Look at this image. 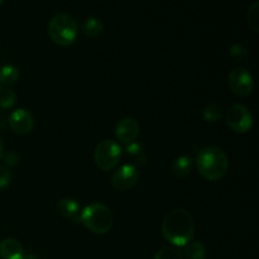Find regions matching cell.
I'll list each match as a JSON object with an SVG mask.
<instances>
[{"label": "cell", "instance_id": "6da1fadb", "mask_svg": "<svg viewBox=\"0 0 259 259\" xmlns=\"http://www.w3.org/2000/svg\"><path fill=\"white\" fill-rule=\"evenodd\" d=\"M195 220L191 212L185 209H174L162 222V234L175 247H185L192 240Z\"/></svg>", "mask_w": 259, "mask_h": 259}, {"label": "cell", "instance_id": "7a4b0ae2", "mask_svg": "<svg viewBox=\"0 0 259 259\" xmlns=\"http://www.w3.org/2000/svg\"><path fill=\"white\" fill-rule=\"evenodd\" d=\"M196 166L202 177L209 181H217L227 175L229 169V158L224 149L217 146H209L197 153Z\"/></svg>", "mask_w": 259, "mask_h": 259}, {"label": "cell", "instance_id": "3957f363", "mask_svg": "<svg viewBox=\"0 0 259 259\" xmlns=\"http://www.w3.org/2000/svg\"><path fill=\"white\" fill-rule=\"evenodd\" d=\"M80 222L90 232L106 234L114 224V215L106 205L101 202H91L80 212Z\"/></svg>", "mask_w": 259, "mask_h": 259}, {"label": "cell", "instance_id": "277c9868", "mask_svg": "<svg viewBox=\"0 0 259 259\" xmlns=\"http://www.w3.org/2000/svg\"><path fill=\"white\" fill-rule=\"evenodd\" d=\"M77 22L67 13H57L48 22V34L60 46H70L77 37Z\"/></svg>", "mask_w": 259, "mask_h": 259}, {"label": "cell", "instance_id": "5b68a950", "mask_svg": "<svg viewBox=\"0 0 259 259\" xmlns=\"http://www.w3.org/2000/svg\"><path fill=\"white\" fill-rule=\"evenodd\" d=\"M121 147L113 139H104L99 142L94 151V161L101 171H110L121 158Z\"/></svg>", "mask_w": 259, "mask_h": 259}, {"label": "cell", "instance_id": "8992f818", "mask_svg": "<svg viewBox=\"0 0 259 259\" xmlns=\"http://www.w3.org/2000/svg\"><path fill=\"white\" fill-rule=\"evenodd\" d=\"M227 124L237 133H247L253 125L252 111L243 104H234L225 111Z\"/></svg>", "mask_w": 259, "mask_h": 259}, {"label": "cell", "instance_id": "52a82bcc", "mask_svg": "<svg viewBox=\"0 0 259 259\" xmlns=\"http://www.w3.org/2000/svg\"><path fill=\"white\" fill-rule=\"evenodd\" d=\"M229 89L238 96H248L254 88L252 72L245 67H234L228 75Z\"/></svg>", "mask_w": 259, "mask_h": 259}, {"label": "cell", "instance_id": "ba28073f", "mask_svg": "<svg viewBox=\"0 0 259 259\" xmlns=\"http://www.w3.org/2000/svg\"><path fill=\"white\" fill-rule=\"evenodd\" d=\"M139 180V171L134 164H124L111 175L110 182L114 189L125 191L132 189Z\"/></svg>", "mask_w": 259, "mask_h": 259}, {"label": "cell", "instance_id": "9c48e42d", "mask_svg": "<svg viewBox=\"0 0 259 259\" xmlns=\"http://www.w3.org/2000/svg\"><path fill=\"white\" fill-rule=\"evenodd\" d=\"M8 124L13 132L18 134H28L34 126V118L27 109L18 108L8 116Z\"/></svg>", "mask_w": 259, "mask_h": 259}, {"label": "cell", "instance_id": "30bf717a", "mask_svg": "<svg viewBox=\"0 0 259 259\" xmlns=\"http://www.w3.org/2000/svg\"><path fill=\"white\" fill-rule=\"evenodd\" d=\"M139 131H141V126H139L137 119L132 118V116H125L116 124L115 136L120 142L129 144L132 142H136L139 136Z\"/></svg>", "mask_w": 259, "mask_h": 259}, {"label": "cell", "instance_id": "8fae6325", "mask_svg": "<svg viewBox=\"0 0 259 259\" xmlns=\"http://www.w3.org/2000/svg\"><path fill=\"white\" fill-rule=\"evenodd\" d=\"M0 257L3 259H23L24 249L22 243L15 238H5L0 242Z\"/></svg>", "mask_w": 259, "mask_h": 259}, {"label": "cell", "instance_id": "7c38bea8", "mask_svg": "<svg viewBox=\"0 0 259 259\" xmlns=\"http://www.w3.org/2000/svg\"><path fill=\"white\" fill-rule=\"evenodd\" d=\"M56 210L61 217L72 219L73 222H80V206L76 200L70 197L61 199L56 205Z\"/></svg>", "mask_w": 259, "mask_h": 259}, {"label": "cell", "instance_id": "4fadbf2b", "mask_svg": "<svg viewBox=\"0 0 259 259\" xmlns=\"http://www.w3.org/2000/svg\"><path fill=\"white\" fill-rule=\"evenodd\" d=\"M192 167H194V161H192L191 157L182 154V156L175 158V161L172 162L171 172L174 176L179 177V179H184V177H187L191 174Z\"/></svg>", "mask_w": 259, "mask_h": 259}, {"label": "cell", "instance_id": "5bb4252c", "mask_svg": "<svg viewBox=\"0 0 259 259\" xmlns=\"http://www.w3.org/2000/svg\"><path fill=\"white\" fill-rule=\"evenodd\" d=\"M185 255L189 259H205L207 255V249L204 243L195 240L185 245Z\"/></svg>", "mask_w": 259, "mask_h": 259}, {"label": "cell", "instance_id": "9a60e30c", "mask_svg": "<svg viewBox=\"0 0 259 259\" xmlns=\"http://www.w3.org/2000/svg\"><path fill=\"white\" fill-rule=\"evenodd\" d=\"M82 30L88 37L90 38L99 37L104 30L103 22L96 17H89L88 19H85V22H83Z\"/></svg>", "mask_w": 259, "mask_h": 259}, {"label": "cell", "instance_id": "2e32d148", "mask_svg": "<svg viewBox=\"0 0 259 259\" xmlns=\"http://www.w3.org/2000/svg\"><path fill=\"white\" fill-rule=\"evenodd\" d=\"M19 78V70L13 65H4L0 67V83L9 86L15 83Z\"/></svg>", "mask_w": 259, "mask_h": 259}, {"label": "cell", "instance_id": "e0dca14e", "mask_svg": "<svg viewBox=\"0 0 259 259\" xmlns=\"http://www.w3.org/2000/svg\"><path fill=\"white\" fill-rule=\"evenodd\" d=\"M202 114H204V118L206 119L207 121L217 123V121H219L220 119L224 116V108H223V105H220L219 103L212 101V103H209L205 106Z\"/></svg>", "mask_w": 259, "mask_h": 259}, {"label": "cell", "instance_id": "ac0fdd59", "mask_svg": "<svg viewBox=\"0 0 259 259\" xmlns=\"http://www.w3.org/2000/svg\"><path fill=\"white\" fill-rule=\"evenodd\" d=\"M17 101V94L10 86L0 85V109H9Z\"/></svg>", "mask_w": 259, "mask_h": 259}, {"label": "cell", "instance_id": "d6986e66", "mask_svg": "<svg viewBox=\"0 0 259 259\" xmlns=\"http://www.w3.org/2000/svg\"><path fill=\"white\" fill-rule=\"evenodd\" d=\"M247 23L253 32L259 30V2H253L247 10Z\"/></svg>", "mask_w": 259, "mask_h": 259}, {"label": "cell", "instance_id": "ffe728a7", "mask_svg": "<svg viewBox=\"0 0 259 259\" xmlns=\"http://www.w3.org/2000/svg\"><path fill=\"white\" fill-rule=\"evenodd\" d=\"M153 259H184V255H182V253L177 248L166 247L159 249L154 254Z\"/></svg>", "mask_w": 259, "mask_h": 259}, {"label": "cell", "instance_id": "44dd1931", "mask_svg": "<svg viewBox=\"0 0 259 259\" xmlns=\"http://www.w3.org/2000/svg\"><path fill=\"white\" fill-rule=\"evenodd\" d=\"M230 56L234 58L235 61H244L248 56V50L243 43H234L230 47Z\"/></svg>", "mask_w": 259, "mask_h": 259}, {"label": "cell", "instance_id": "7402d4cb", "mask_svg": "<svg viewBox=\"0 0 259 259\" xmlns=\"http://www.w3.org/2000/svg\"><path fill=\"white\" fill-rule=\"evenodd\" d=\"M13 175L7 166H0V189L9 186L12 182Z\"/></svg>", "mask_w": 259, "mask_h": 259}, {"label": "cell", "instance_id": "603a6c76", "mask_svg": "<svg viewBox=\"0 0 259 259\" xmlns=\"http://www.w3.org/2000/svg\"><path fill=\"white\" fill-rule=\"evenodd\" d=\"M125 152L132 157H138V159L142 158V153H143V147L142 144L137 143V142H132V143L126 144Z\"/></svg>", "mask_w": 259, "mask_h": 259}, {"label": "cell", "instance_id": "cb8c5ba5", "mask_svg": "<svg viewBox=\"0 0 259 259\" xmlns=\"http://www.w3.org/2000/svg\"><path fill=\"white\" fill-rule=\"evenodd\" d=\"M3 159H4V163L8 168L13 166H17V164L19 163V156H18L14 151L7 152V153L3 156Z\"/></svg>", "mask_w": 259, "mask_h": 259}, {"label": "cell", "instance_id": "d4e9b609", "mask_svg": "<svg viewBox=\"0 0 259 259\" xmlns=\"http://www.w3.org/2000/svg\"><path fill=\"white\" fill-rule=\"evenodd\" d=\"M7 123H8L7 114L4 113V110H3V109H0V129L4 128V126L7 125Z\"/></svg>", "mask_w": 259, "mask_h": 259}, {"label": "cell", "instance_id": "484cf974", "mask_svg": "<svg viewBox=\"0 0 259 259\" xmlns=\"http://www.w3.org/2000/svg\"><path fill=\"white\" fill-rule=\"evenodd\" d=\"M3 156H4V146H3V141L0 138V159L3 158Z\"/></svg>", "mask_w": 259, "mask_h": 259}, {"label": "cell", "instance_id": "4316f807", "mask_svg": "<svg viewBox=\"0 0 259 259\" xmlns=\"http://www.w3.org/2000/svg\"><path fill=\"white\" fill-rule=\"evenodd\" d=\"M23 259H38V258L33 254H28V255H24V258Z\"/></svg>", "mask_w": 259, "mask_h": 259}, {"label": "cell", "instance_id": "83f0119b", "mask_svg": "<svg viewBox=\"0 0 259 259\" xmlns=\"http://www.w3.org/2000/svg\"><path fill=\"white\" fill-rule=\"evenodd\" d=\"M3 4V2H2V0H0V5H2Z\"/></svg>", "mask_w": 259, "mask_h": 259}]
</instances>
